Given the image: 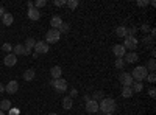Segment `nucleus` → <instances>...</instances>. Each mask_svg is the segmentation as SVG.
<instances>
[{"label":"nucleus","instance_id":"obj_20","mask_svg":"<svg viewBox=\"0 0 156 115\" xmlns=\"http://www.w3.org/2000/svg\"><path fill=\"white\" fill-rule=\"evenodd\" d=\"M11 107L12 106H11V101L9 100H2V101H0V110H2V112H8Z\"/></svg>","mask_w":156,"mask_h":115},{"label":"nucleus","instance_id":"obj_26","mask_svg":"<svg viewBox=\"0 0 156 115\" xmlns=\"http://www.w3.org/2000/svg\"><path fill=\"white\" fill-rule=\"evenodd\" d=\"M69 30H70V25L69 23H66V22H62V25L58 28V31H59V34H64V33H69Z\"/></svg>","mask_w":156,"mask_h":115},{"label":"nucleus","instance_id":"obj_12","mask_svg":"<svg viewBox=\"0 0 156 115\" xmlns=\"http://www.w3.org/2000/svg\"><path fill=\"white\" fill-rule=\"evenodd\" d=\"M112 53H114L117 58H123V56L126 55V50H125V47H123L122 44H115V45L112 47Z\"/></svg>","mask_w":156,"mask_h":115},{"label":"nucleus","instance_id":"obj_19","mask_svg":"<svg viewBox=\"0 0 156 115\" xmlns=\"http://www.w3.org/2000/svg\"><path fill=\"white\" fill-rule=\"evenodd\" d=\"M2 22H3V25L9 27V25H12V22H14V17H12L11 12H5V16L2 17Z\"/></svg>","mask_w":156,"mask_h":115},{"label":"nucleus","instance_id":"obj_17","mask_svg":"<svg viewBox=\"0 0 156 115\" xmlns=\"http://www.w3.org/2000/svg\"><path fill=\"white\" fill-rule=\"evenodd\" d=\"M50 25H51V28H53V30H58L61 25H62V19L59 16H53V17H51V20H50Z\"/></svg>","mask_w":156,"mask_h":115},{"label":"nucleus","instance_id":"obj_33","mask_svg":"<svg viewBox=\"0 0 156 115\" xmlns=\"http://www.w3.org/2000/svg\"><path fill=\"white\" fill-rule=\"evenodd\" d=\"M136 31H137V28L134 27V28H126V36H134L136 34Z\"/></svg>","mask_w":156,"mask_h":115},{"label":"nucleus","instance_id":"obj_25","mask_svg":"<svg viewBox=\"0 0 156 115\" xmlns=\"http://www.w3.org/2000/svg\"><path fill=\"white\" fill-rule=\"evenodd\" d=\"M122 96H123V98H131V96H133L131 87H122Z\"/></svg>","mask_w":156,"mask_h":115},{"label":"nucleus","instance_id":"obj_34","mask_svg":"<svg viewBox=\"0 0 156 115\" xmlns=\"http://www.w3.org/2000/svg\"><path fill=\"white\" fill-rule=\"evenodd\" d=\"M150 2H148V0H137V2H136V5L137 6H147Z\"/></svg>","mask_w":156,"mask_h":115},{"label":"nucleus","instance_id":"obj_39","mask_svg":"<svg viewBox=\"0 0 156 115\" xmlns=\"http://www.w3.org/2000/svg\"><path fill=\"white\" fill-rule=\"evenodd\" d=\"M148 95H150L151 98H154V96H156V90H154V89H150V92H148Z\"/></svg>","mask_w":156,"mask_h":115},{"label":"nucleus","instance_id":"obj_10","mask_svg":"<svg viewBox=\"0 0 156 115\" xmlns=\"http://www.w3.org/2000/svg\"><path fill=\"white\" fill-rule=\"evenodd\" d=\"M97 110H98V103H97V101H94V100L86 101V112L94 115V113H97Z\"/></svg>","mask_w":156,"mask_h":115},{"label":"nucleus","instance_id":"obj_3","mask_svg":"<svg viewBox=\"0 0 156 115\" xmlns=\"http://www.w3.org/2000/svg\"><path fill=\"white\" fill-rule=\"evenodd\" d=\"M50 86L53 87L58 93L67 92V81L62 79V78H59V79H51V81H50Z\"/></svg>","mask_w":156,"mask_h":115},{"label":"nucleus","instance_id":"obj_43","mask_svg":"<svg viewBox=\"0 0 156 115\" xmlns=\"http://www.w3.org/2000/svg\"><path fill=\"white\" fill-rule=\"evenodd\" d=\"M151 42V37H144V44H148Z\"/></svg>","mask_w":156,"mask_h":115},{"label":"nucleus","instance_id":"obj_2","mask_svg":"<svg viewBox=\"0 0 156 115\" xmlns=\"http://www.w3.org/2000/svg\"><path fill=\"white\" fill-rule=\"evenodd\" d=\"M147 75H148V70L145 69V66H136L134 70H133V73H131L133 79L134 81H139V83L144 81L147 78Z\"/></svg>","mask_w":156,"mask_h":115},{"label":"nucleus","instance_id":"obj_37","mask_svg":"<svg viewBox=\"0 0 156 115\" xmlns=\"http://www.w3.org/2000/svg\"><path fill=\"white\" fill-rule=\"evenodd\" d=\"M76 95H78V90H76V89H72V90H70V93H69V96H70V98L73 100V98H75Z\"/></svg>","mask_w":156,"mask_h":115},{"label":"nucleus","instance_id":"obj_41","mask_svg":"<svg viewBox=\"0 0 156 115\" xmlns=\"http://www.w3.org/2000/svg\"><path fill=\"white\" fill-rule=\"evenodd\" d=\"M27 6H28V9L34 8V2H28V3H27Z\"/></svg>","mask_w":156,"mask_h":115},{"label":"nucleus","instance_id":"obj_28","mask_svg":"<svg viewBox=\"0 0 156 115\" xmlns=\"http://www.w3.org/2000/svg\"><path fill=\"white\" fill-rule=\"evenodd\" d=\"M123 66H125L123 58H117L115 62H114V67H115V69H123Z\"/></svg>","mask_w":156,"mask_h":115},{"label":"nucleus","instance_id":"obj_23","mask_svg":"<svg viewBox=\"0 0 156 115\" xmlns=\"http://www.w3.org/2000/svg\"><path fill=\"white\" fill-rule=\"evenodd\" d=\"M142 89H144V84H142V83H139V81H134L133 84H131V90H133V93L136 92H142Z\"/></svg>","mask_w":156,"mask_h":115},{"label":"nucleus","instance_id":"obj_47","mask_svg":"<svg viewBox=\"0 0 156 115\" xmlns=\"http://www.w3.org/2000/svg\"><path fill=\"white\" fill-rule=\"evenodd\" d=\"M94 115H98V113H94Z\"/></svg>","mask_w":156,"mask_h":115},{"label":"nucleus","instance_id":"obj_16","mask_svg":"<svg viewBox=\"0 0 156 115\" xmlns=\"http://www.w3.org/2000/svg\"><path fill=\"white\" fill-rule=\"evenodd\" d=\"M22 78H23L25 81H33V79L36 78V72H34L33 69L25 70V72H23V75H22Z\"/></svg>","mask_w":156,"mask_h":115},{"label":"nucleus","instance_id":"obj_1","mask_svg":"<svg viewBox=\"0 0 156 115\" xmlns=\"http://www.w3.org/2000/svg\"><path fill=\"white\" fill-rule=\"evenodd\" d=\"M115 107H117V104H115V100H112V98H103L100 103H98V110H101V112H105V113H112L114 110H115Z\"/></svg>","mask_w":156,"mask_h":115},{"label":"nucleus","instance_id":"obj_29","mask_svg":"<svg viewBox=\"0 0 156 115\" xmlns=\"http://www.w3.org/2000/svg\"><path fill=\"white\" fill-rule=\"evenodd\" d=\"M66 6H69L72 11L78 6V0H67V2H66Z\"/></svg>","mask_w":156,"mask_h":115},{"label":"nucleus","instance_id":"obj_5","mask_svg":"<svg viewBox=\"0 0 156 115\" xmlns=\"http://www.w3.org/2000/svg\"><path fill=\"white\" fill-rule=\"evenodd\" d=\"M137 44H139V42H137V39H136L134 36H126L122 45L125 47V50H129V52H134L136 47H137Z\"/></svg>","mask_w":156,"mask_h":115},{"label":"nucleus","instance_id":"obj_36","mask_svg":"<svg viewBox=\"0 0 156 115\" xmlns=\"http://www.w3.org/2000/svg\"><path fill=\"white\" fill-rule=\"evenodd\" d=\"M56 6H66V0H55Z\"/></svg>","mask_w":156,"mask_h":115},{"label":"nucleus","instance_id":"obj_45","mask_svg":"<svg viewBox=\"0 0 156 115\" xmlns=\"http://www.w3.org/2000/svg\"><path fill=\"white\" fill-rule=\"evenodd\" d=\"M0 115H5V112H2V110H0Z\"/></svg>","mask_w":156,"mask_h":115},{"label":"nucleus","instance_id":"obj_7","mask_svg":"<svg viewBox=\"0 0 156 115\" xmlns=\"http://www.w3.org/2000/svg\"><path fill=\"white\" fill-rule=\"evenodd\" d=\"M48 50H50V47H48V44L45 41H39L34 45V53H37V55H44V53L48 52Z\"/></svg>","mask_w":156,"mask_h":115},{"label":"nucleus","instance_id":"obj_18","mask_svg":"<svg viewBox=\"0 0 156 115\" xmlns=\"http://www.w3.org/2000/svg\"><path fill=\"white\" fill-rule=\"evenodd\" d=\"M34 45H36V41H34V37H27V41H25V50L27 52H31V50L34 48Z\"/></svg>","mask_w":156,"mask_h":115},{"label":"nucleus","instance_id":"obj_24","mask_svg":"<svg viewBox=\"0 0 156 115\" xmlns=\"http://www.w3.org/2000/svg\"><path fill=\"white\" fill-rule=\"evenodd\" d=\"M115 34H117V37H126V27H123V25L117 27L115 28Z\"/></svg>","mask_w":156,"mask_h":115},{"label":"nucleus","instance_id":"obj_31","mask_svg":"<svg viewBox=\"0 0 156 115\" xmlns=\"http://www.w3.org/2000/svg\"><path fill=\"white\" fill-rule=\"evenodd\" d=\"M45 5H47L45 0H36V2H34V8H36V9L42 8V6H45Z\"/></svg>","mask_w":156,"mask_h":115},{"label":"nucleus","instance_id":"obj_13","mask_svg":"<svg viewBox=\"0 0 156 115\" xmlns=\"http://www.w3.org/2000/svg\"><path fill=\"white\" fill-rule=\"evenodd\" d=\"M123 61H125V64H126V62H128V64H134V62L139 61V55H137L136 52H128V53L123 56Z\"/></svg>","mask_w":156,"mask_h":115},{"label":"nucleus","instance_id":"obj_30","mask_svg":"<svg viewBox=\"0 0 156 115\" xmlns=\"http://www.w3.org/2000/svg\"><path fill=\"white\" fill-rule=\"evenodd\" d=\"M2 50H3V52H6V53H12V45L9 42H5L2 45Z\"/></svg>","mask_w":156,"mask_h":115},{"label":"nucleus","instance_id":"obj_9","mask_svg":"<svg viewBox=\"0 0 156 115\" xmlns=\"http://www.w3.org/2000/svg\"><path fill=\"white\" fill-rule=\"evenodd\" d=\"M17 90H19V83H17V81H14V79L9 81V83L5 86V92H6V93H9V95L16 93Z\"/></svg>","mask_w":156,"mask_h":115},{"label":"nucleus","instance_id":"obj_27","mask_svg":"<svg viewBox=\"0 0 156 115\" xmlns=\"http://www.w3.org/2000/svg\"><path fill=\"white\" fill-rule=\"evenodd\" d=\"M145 69H147V70H150L151 73L154 72V69H156V61H154L153 58H151V59H150V61L147 62V66H145Z\"/></svg>","mask_w":156,"mask_h":115},{"label":"nucleus","instance_id":"obj_40","mask_svg":"<svg viewBox=\"0 0 156 115\" xmlns=\"http://www.w3.org/2000/svg\"><path fill=\"white\" fill-rule=\"evenodd\" d=\"M5 12H6V11H5V8L0 6V17H3V16H5Z\"/></svg>","mask_w":156,"mask_h":115},{"label":"nucleus","instance_id":"obj_15","mask_svg":"<svg viewBox=\"0 0 156 115\" xmlns=\"http://www.w3.org/2000/svg\"><path fill=\"white\" fill-rule=\"evenodd\" d=\"M27 16H28V19H31V20H39V17H41V12H39V9H36V8H31V9L27 11Z\"/></svg>","mask_w":156,"mask_h":115},{"label":"nucleus","instance_id":"obj_22","mask_svg":"<svg viewBox=\"0 0 156 115\" xmlns=\"http://www.w3.org/2000/svg\"><path fill=\"white\" fill-rule=\"evenodd\" d=\"M90 98H92L94 101H97V103H98V100L101 101L103 98H105V92H103V90H95V92L92 93V96H90Z\"/></svg>","mask_w":156,"mask_h":115},{"label":"nucleus","instance_id":"obj_35","mask_svg":"<svg viewBox=\"0 0 156 115\" xmlns=\"http://www.w3.org/2000/svg\"><path fill=\"white\" fill-rule=\"evenodd\" d=\"M140 30L144 31V33H148V31H150V25H148V23H144V25L140 27Z\"/></svg>","mask_w":156,"mask_h":115},{"label":"nucleus","instance_id":"obj_46","mask_svg":"<svg viewBox=\"0 0 156 115\" xmlns=\"http://www.w3.org/2000/svg\"><path fill=\"white\" fill-rule=\"evenodd\" d=\"M105 115H112V113H105Z\"/></svg>","mask_w":156,"mask_h":115},{"label":"nucleus","instance_id":"obj_21","mask_svg":"<svg viewBox=\"0 0 156 115\" xmlns=\"http://www.w3.org/2000/svg\"><path fill=\"white\" fill-rule=\"evenodd\" d=\"M72 106H73V100L70 96H64L62 98V107L69 110V109H72Z\"/></svg>","mask_w":156,"mask_h":115},{"label":"nucleus","instance_id":"obj_32","mask_svg":"<svg viewBox=\"0 0 156 115\" xmlns=\"http://www.w3.org/2000/svg\"><path fill=\"white\" fill-rule=\"evenodd\" d=\"M145 79H147L148 83H154V81H156V75H154V72H153V73H148Z\"/></svg>","mask_w":156,"mask_h":115},{"label":"nucleus","instance_id":"obj_44","mask_svg":"<svg viewBox=\"0 0 156 115\" xmlns=\"http://www.w3.org/2000/svg\"><path fill=\"white\" fill-rule=\"evenodd\" d=\"M48 115H58V113H55V112H51V113H48Z\"/></svg>","mask_w":156,"mask_h":115},{"label":"nucleus","instance_id":"obj_38","mask_svg":"<svg viewBox=\"0 0 156 115\" xmlns=\"http://www.w3.org/2000/svg\"><path fill=\"white\" fill-rule=\"evenodd\" d=\"M19 112H20L19 109H12V107L9 109V115H19Z\"/></svg>","mask_w":156,"mask_h":115},{"label":"nucleus","instance_id":"obj_11","mask_svg":"<svg viewBox=\"0 0 156 115\" xmlns=\"http://www.w3.org/2000/svg\"><path fill=\"white\" fill-rule=\"evenodd\" d=\"M16 62H17V56L16 55H12V53H8L3 59V64L6 67H14L16 66Z\"/></svg>","mask_w":156,"mask_h":115},{"label":"nucleus","instance_id":"obj_42","mask_svg":"<svg viewBox=\"0 0 156 115\" xmlns=\"http://www.w3.org/2000/svg\"><path fill=\"white\" fill-rule=\"evenodd\" d=\"M3 92H5V86L0 83V93H3Z\"/></svg>","mask_w":156,"mask_h":115},{"label":"nucleus","instance_id":"obj_6","mask_svg":"<svg viewBox=\"0 0 156 115\" xmlns=\"http://www.w3.org/2000/svg\"><path fill=\"white\" fill-rule=\"evenodd\" d=\"M119 81H120V84H122L123 87H131V84L134 83L131 73H126V72H123V73L119 75Z\"/></svg>","mask_w":156,"mask_h":115},{"label":"nucleus","instance_id":"obj_14","mask_svg":"<svg viewBox=\"0 0 156 115\" xmlns=\"http://www.w3.org/2000/svg\"><path fill=\"white\" fill-rule=\"evenodd\" d=\"M50 75H51V79H59L62 75V69L59 66H53L50 69Z\"/></svg>","mask_w":156,"mask_h":115},{"label":"nucleus","instance_id":"obj_8","mask_svg":"<svg viewBox=\"0 0 156 115\" xmlns=\"http://www.w3.org/2000/svg\"><path fill=\"white\" fill-rule=\"evenodd\" d=\"M12 55H16V56H28V55H31V52H27L22 44H17L16 47H12Z\"/></svg>","mask_w":156,"mask_h":115},{"label":"nucleus","instance_id":"obj_4","mask_svg":"<svg viewBox=\"0 0 156 115\" xmlns=\"http://www.w3.org/2000/svg\"><path fill=\"white\" fill-rule=\"evenodd\" d=\"M59 37H61V34H59L58 30L50 28V30L47 31V34H45V42H47V44H56V42L59 41Z\"/></svg>","mask_w":156,"mask_h":115}]
</instances>
